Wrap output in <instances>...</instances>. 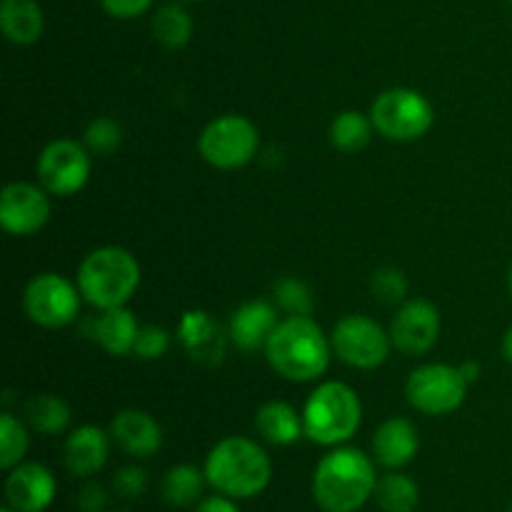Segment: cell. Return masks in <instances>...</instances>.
Masks as SVG:
<instances>
[{"instance_id":"obj_1","label":"cell","mask_w":512,"mask_h":512,"mask_svg":"<svg viewBox=\"0 0 512 512\" xmlns=\"http://www.w3.org/2000/svg\"><path fill=\"white\" fill-rule=\"evenodd\" d=\"M333 355L330 335H325L313 315H285L265 345L270 368L290 383L323 378Z\"/></svg>"},{"instance_id":"obj_2","label":"cell","mask_w":512,"mask_h":512,"mask_svg":"<svg viewBox=\"0 0 512 512\" xmlns=\"http://www.w3.org/2000/svg\"><path fill=\"white\" fill-rule=\"evenodd\" d=\"M375 463L358 448L330 450L313 473V498L325 512H358L375 495Z\"/></svg>"},{"instance_id":"obj_3","label":"cell","mask_w":512,"mask_h":512,"mask_svg":"<svg viewBox=\"0 0 512 512\" xmlns=\"http://www.w3.org/2000/svg\"><path fill=\"white\" fill-rule=\"evenodd\" d=\"M203 470L210 488L233 500L255 498L273 478L268 453L255 440L240 435H230L215 443L205 458Z\"/></svg>"},{"instance_id":"obj_4","label":"cell","mask_w":512,"mask_h":512,"mask_svg":"<svg viewBox=\"0 0 512 512\" xmlns=\"http://www.w3.org/2000/svg\"><path fill=\"white\" fill-rule=\"evenodd\" d=\"M140 278L143 270L130 250L120 245H103L85 255L78 265L75 283L85 303L98 310H110L130 303V298L138 293Z\"/></svg>"},{"instance_id":"obj_5","label":"cell","mask_w":512,"mask_h":512,"mask_svg":"<svg viewBox=\"0 0 512 512\" xmlns=\"http://www.w3.org/2000/svg\"><path fill=\"white\" fill-rule=\"evenodd\" d=\"M360 423H363L360 395L343 380H325L305 400V438L313 443L338 448L355 438Z\"/></svg>"},{"instance_id":"obj_6","label":"cell","mask_w":512,"mask_h":512,"mask_svg":"<svg viewBox=\"0 0 512 512\" xmlns=\"http://www.w3.org/2000/svg\"><path fill=\"white\" fill-rule=\"evenodd\" d=\"M375 133L393 143H413L435 123L433 103L415 88H388L370 105Z\"/></svg>"},{"instance_id":"obj_7","label":"cell","mask_w":512,"mask_h":512,"mask_svg":"<svg viewBox=\"0 0 512 512\" xmlns=\"http://www.w3.org/2000/svg\"><path fill=\"white\" fill-rule=\"evenodd\" d=\"M260 133L253 120L225 113L210 120L198 138L200 158L218 170L245 168L258 155Z\"/></svg>"},{"instance_id":"obj_8","label":"cell","mask_w":512,"mask_h":512,"mask_svg":"<svg viewBox=\"0 0 512 512\" xmlns=\"http://www.w3.org/2000/svg\"><path fill=\"white\" fill-rule=\"evenodd\" d=\"M470 383L460 365L428 363L415 368L405 383L408 403L423 415H450L465 403Z\"/></svg>"},{"instance_id":"obj_9","label":"cell","mask_w":512,"mask_h":512,"mask_svg":"<svg viewBox=\"0 0 512 512\" xmlns=\"http://www.w3.org/2000/svg\"><path fill=\"white\" fill-rule=\"evenodd\" d=\"M333 353L355 370H375L388 363L393 338L370 315L350 313L333 325Z\"/></svg>"},{"instance_id":"obj_10","label":"cell","mask_w":512,"mask_h":512,"mask_svg":"<svg viewBox=\"0 0 512 512\" xmlns=\"http://www.w3.org/2000/svg\"><path fill=\"white\" fill-rule=\"evenodd\" d=\"M78 283H70L60 273H40L28 280L23 290V310L30 323L45 330H60L75 323L80 313Z\"/></svg>"},{"instance_id":"obj_11","label":"cell","mask_w":512,"mask_h":512,"mask_svg":"<svg viewBox=\"0 0 512 512\" xmlns=\"http://www.w3.org/2000/svg\"><path fill=\"white\" fill-rule=\"evenodd\" d=\"M93 160L83 140L55 138L40 150L35 175L38 183L58 198H70L88 185Z\"/></svg>"},{"instance_id":"obj_12","label":"cell","mask_w":512,"mask_h":512,"mask_svg":"<svg viewBox=\"0 0 512 512\" xmlns=\"http://www.w3.org/2000/svg\"><path fill=\"white\" fill-rule=\"evenodd\" d=\"M53 205L50 193L40 183L15 180L0 193V225L15 238H28L48 225Z\"/></svg>"},{"instance_id":"obj_13","label":"cell","mask_w":512,"mask_h":512,"mask_svg":"<svg viewBox=\"0 0 512 512\" xmlns=\"http://www.w3.org/2000/svg\"><path fill=\"white\" fill-rule=\"evenodd\" d=\"M440 330H443L440 310L430 300L413 298L398 305V313L390 323V338H393V348L410 358H418L435 348Z\"/></svg>"},{"instance_id":"obj_14","label":"cell","mask_w":512,"mask_h":512,"mask_svg":"<svg viewBox=\"0 0 512 512\" xmlns=\"http://www.w3.org/2000/svg\"><path fill=\"white\" fill-rule=\"evenodd\" d=\"M178 340L193 363L213 368L225 360L230 335L208 310H188L178 323Z\"/></svg>"},{"instance_id":"obj_15","label":"cell","mask_w":512,"mask_h":512,"mask_svg":"<svg viewBox=\"0 0 512 512\" xmlns=\"http://www.w3.org/2000/svg\"><path fill=\"white\" fill-rule=\"evenodd\" d=\"M5 500L15 512H43L55 500V475L40 463H20L5 480Z\"/></svg>"},{"instance_id":"obj_16","label":"cell","mask_w":512,"mask_h":512,"mask_svg":"<svg viewBox=\"0 0 512 512\" xmlns=\"http://www.w3.org/2000/svg\"><path fill=\"white\" fill-rule=\"evenodd\" d=\"M278 323V305L268 303V300H248L230 315V343L243 353H255L260 348L265 350Z\"/></svg>"},{"instance_id":"obj_17","label":"cell","mask_w":512,"mask_h":512,"mask_svg":"<svg viewBox=\"0 0 512 512\" xmlns=\"http://www.w3.org/2000/svg\"><path fill=\"white\" fill-rule=\"evenodd\" d=\"M110 438L130 458H153L163 448V428L145 410H120L110 423Z\"/></svg>"},{"instance_id":"obj_18","label":"cell","mask_w":512,"mask_h":512,"mask_svg":"<svg viewBox=\"0 0 512 512\" xmlns=\"http://www.w3.org/2000/svg\"><path fill=\"white\" fill-rule=\"evenodd\" d=\"M110 433L98 425H80L68 435L63 445L65 468L75 478H90L100 473L110 455Z\"/></svg>"},{"instance_id":"obj_19","label":"cell","mask_w":512,"mask_h":512,"mask_svg":"<svg viewBox=\"0 0 512 512\" xmlns=\"http://www.w3.org/2000/svg\"><path fill=\"white\" fill-rule=\"evenodd\" d=\"M420 450L418 428L408 418H388L373 435L375 463L388 470H400L413 463Z\"/></svg>"},{"instance_id":"obj_20","label":"cell","mask_w":512,"mask_h":512,"mask_svg":"<svg viewBox=\"0 0 512 512\" xmlns=\"http://www.w3.org/2000/svg\"><path fill=\"white\" fill-rule=\"evenodd\" d=\"M140 323L128 305L123 308L100 310L98 318L93 320V338L100 348L115 358L133 355L135 340H138Z\"/></svg>"},{"instance_id":"obj_21","label":"cell","mask_w":512,"mask_h":512,"mask_svg":"<svg viewBox=\"0 0 512 512\" xmlns=\"http://www.w3.org/2000/svg\"><path fill=\"white\" fill-rule=\"evenodd\" d=\"M255 430H258L265 443L288 448V445L298 443L305 435L303 413H298L285 400H268L255 413Z\"/></svg>"},{"instance_id":"obj_22","label":"cell","mask_w":512,"mask_h":512,"mask_svg":"<svg viewBox=\"0 0 512 512\" xmlns=\"http://www.w3.org/2000/svg\"><path fill=\"white\" fill-rule=\"evenodd\" d=\"M0 30L13 45L38 43L45 30L38 0H0Z\"/></svg>"},{"instance_id":"obj_23","label":"cell","mask_w":512,"mask_h":512,"mask_svg":"<svg viewBox=\"0 0 512 512\" xmlns=\"http://www.w3.org/2000/svg\"><path fill=\"white\" fill-rule=\"evenodd\" d=\"M23 418L28 428L35 430V433L60 435L68 430L73 413H70V405L60 395L38 393L30 395L23 403Z\"/></svg>"},{"instance_id":"obj_24","label":"cell","mask_w":512,"mask_h":512,"mask_svg":"<svg viewBox=\"0 0 512 512\" xmlns=\"http://www.w3.org/2000/svg\"><path fill=\"white\" fill-rule=\"evenodd\" d=\"M373 133L375 125L370 113H360V110H340L330 123V143L335 150L348 155L368 148Z\"/></svg>"},{"instance_id":"obj_25","label":"cell","mask_w":512,"mask_h":512,"mask_svg":"<svg viewBox=\"0 0 512 512\" xmlns=\"http://www.w3.org/2000/svg\"><path fill=\"white\" fill-rule=\"evenodd\" d=\"M205 470L195 468V465L180 463L170 468L163 478V500L173 508H188V505H198L200 495H203Z\"/></svg>"},{"instance_id":"obj_26","label":"cell","mask_w":512,"mask_h":512,"mask_svg":"<svg viewBox=\"0 0 512 512\" xmlns=\"http://www.w3.org/2000/svg\"><path fill=\"white\" fill-rule=\"evenodd\" d=\"M150 28H153V38L168 50L185 48L190 43V38H193V18L178 3L160 5L155 10Z\"/></svg>"},{"instance_id":"obj_27","label":"cell","mask_w":512,"mask_h":512,"mask_svg":"<svg viewBox=\"0 0 512 512\" xmlns=\"http://www.w3.org/2000/svg\"><path fill=\"white\" fill-rule=\"evenodd\" d=\"M375 500L385 512H415L420 500V490L410 475L390 470L388 475L378 480Z\"/></svg>"},{"instance_id":"obj_28","label":"cell","mask_w":512,"mask_h":512,"mask_svg":"<svg viewBox=\"0 0 512 512\" xmlns=\"http://www.w3.org/2000/svg\"><path fill=\"white\" fill-rule=\"evenodd\" d=\"M28 445L30 435L25 423L5 410L0 415V468L13 470L15 465L23 463L25 453H28Z\"/></svg>"},{"instance_id":"obj_29","label":"cell","mask_w":512,"mask_h":512,"mask_svg":"<svg viewBox=\"0 0 512 512\" xmlns=\"http://www.w3.org/2000/svg\"><path fill=\"white\" fill-rule=\"evenodd\" d=\"M273 300L288 315H313L315 295L305 280L285 275L273 285Z\"/></svg>"},{"instance_id":"obj_30","label":"cell","mask_w":512,"mask_h":512,"mask_svg":"<svg viewBox=\"0 0 512 512\" xmlns=\"http://www.w3.org/2000/svg\"><path fill=\"white\" fill-rule=\"evenodd\" d=\"M83 143L90 150V155L108 158V155H113L123 145V125L118 120L108 118V115H98L85 128Z\"/></svg>"},{"instance_id":"obj_31","label":"cell","mask_w":512,"mask_h":512,"mask_svg":"<svg viewBox=\"0 0 512 512\" xmlns=\"http://www.w3.org/2000/svg\"><path fill=\"white\" fill-rule=\"evenodd\" d=\"M370 293L378 303L403 305L405 298H408V278L395 265H383L370 278Z\"/></svg>"},{"instance_id":"obj_32","label":"cell","mask_w":512,"mask_h":512,"mask_svg":"<svg viewBox=\"0 0 512 512\" xmlns=\"http://www.w3.org/2000/svg\"><path fill=\"white\" fill-rule=\"evenodd\" d=\"M170 350V333L160 325H140L133 355L140 360H158Z\"/></svg>"},{"instance_id":"obj_33","label":"cell","mask_w":512,"mask_h":512,"mask_svg":"<svg viewBox=\"0 0 512 512\" xmlns=\"http://www.w3.org/2000/svg\"><path fill=\"white\" fill-rule=\"evenodd\" d=\"M113 488L120 498H140L148 490V473L138 465H125L113 475Z\"/></svg>"},{"instance_id":"obj_34","label":"cell","mask_w":512,"mask_h":512,"mask_svg":"<svg viewBox=\"0 0 512 512\" xmlns=\"http://www.w3.org/2000/svg\"><path fill=\"white\" fill-rule=\"evenodd\" d=\"M103 10L118 20H133L153 5V0H100Z\"/></svg>"},{"instance_id":"obj_35","label":"cell","mask_w":512,"mask_h":512,"mask_svg":"<svg viewBox=\"0 0 512 512\" xmlns=\"http://www.w3.org/2000/svg\"><path fill=\"white\" fill-rule=\"evenodd\" d=\"M105 505H108V493H105L103 485L90 480L78 490V508L83 512H100Z\"/></svg>"},{"instance_id":"obj_36","label":"cell","mask_w":512,"mask_h":512,"mask_svg":"<svg viewBox=\"0 0 512 512\" xmlns=\"http://www.w3.org/2000/svg\"><path fill=\"white\" fill-rule=\"evenodd\" d=\"M195 512H240L238 505L233 503V498L228 495H213V498H205L195 505Z\"/></svg>"},{"instance_id":"obj_37","label":"cell","mask_w":512,"mask_h":512,"mask_svg":"<svg viewBox=\"0 0 512 512\" xmlns=\"http://www.w3.org/2000/svg\"><path fill=\"white\" fill-rule=\"evenodd\" d=\"M460 370H463L465 380H468L470 385L478 383L480 375H483V368H480V363H475V360H465V363H460Z\"/></svg>"},{"instance_id":"obj_38","label":"cell","mask_w":512,"mask_h":512,"mask_svg":"<svg viewBox=\"0 0 512 512\" xmlns=\"http://www.w3.org/2000/svg\"><path fill=\"white\" fill-rule=\"evenodd\" d=\"M503 355H505V360L512 365V325L505 330V335H503Z\"/></svg>"},{"instance_id":"obj_39","label":"cell","mask_w":512,"mask_h":512,"mask_svg":"<svg viewBox=\"0 0 512 512\" xmlns=\"http://www.w3.org/2000/svg\"><path fill=\"white\" fill-rule=\"evenodd\" d=\"M508 288H510V295H512V263H510V270H508Z\"/></svg>"},{"instance_id":"obj_40","label":"cell","mask_w":512,"mask_h":512,"mask_svg":"<svg viewBox=\"0 0 512 512\" xmlns=\"http://www.w3.org/2000/svg\"><path fill=\"white\" fill-rule=\"evenodd\" d=\"M0 512H15V510H13V508H3Z\"/></svg>"},{"instance_id":"obj_41","label":"cell","mask_w":512,"mask_h":512,"mask_svg":"<svg viewBox=\"0 0 512 512\" xmlns=\"http://www.w3.org/2000/svg\"><path fill=\"white\" fill-rule=\"evenodd\" d=\"M185 3H193V0H185Z\"/></svg>"},{"instance_id":"obj_42","label":"cell","mask_w":512,"mask_h":512,"mask_svg":"<svg viewBox=\"0 0 512 512\" xmlns=\"http://www.w3.org/2000/svg\"><path fill=\"white\" fill-rule=\"evenodd\" d=\"M508 512H512V505H510V510H508Z\"/></svg>"}]
</instances>
